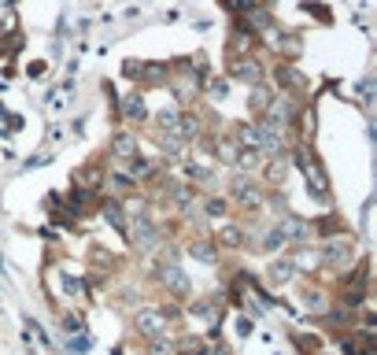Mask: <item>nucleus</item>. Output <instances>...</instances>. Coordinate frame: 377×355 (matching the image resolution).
<instances>
[{"instance_id": "1", "label": "nucleus", "mask_w": 377, "mask_h": 355, "mask_svg": "<svg viewBox=\"0 0 377 355\" xmlns=\"http://www.w3.org/2000/svg\"><path fill=\"white\" fill-rule=\"evenodd\" d=\"M229 204H237L240 211H263L267 192H263V185H259V178L233 170V178H229Z\"/></svg>"}, {"instance_id": "2", "label": "nucleus", "mask_w": 377, "mask_h": 355, "mask_svg": "<svg viewBox=\"0 0 377 355\" xmlns=\"http://www.w3.org/2000/svg\"><path fill=\"white\" fill-rule=\"evenodd\" d=\"M174 315H178L174 308H141V311H134V333L141 337V341H152V337H167Z\"/></svg>"}, {"instance_id": "3", "label": "nucleus", "mask_w": 377, "mask_h": 355, "mask_svg": "<svg viewBox=\"0 0 377 355\" xmlns=\"http://www.w3.org/2000/svg\"><path fill=\"white\" fill-rule=\"evenodd\" d=\"M352 255H355V237L344 230L337 237H322V245H318V260L322 267H348L352 263Z\"/></svg>"}, {"instance_id": "4", "label": "nucleus", "mask_w": 377, "mask_h": 355, "mask_svg": "<svg viewBox=\"0 0 377 355\" xmlns=\"http://www.w3.org/2000/svg\"><path fill=\"white\" fill-rule=\"evenodd\" d=\"M226 74L233 78V82H248V86H259L267 78V67H263V59H259L255 52L248 56H237V59H229L226 63Z\"/></svg>"}, {"instance_id": "5", "label": "nucleus", "mask_w": 377, "mask_h": 355, "mask_svg": "<svg viewBox=\"0 0 377 355\" xmlns=\"http://www.w3.org/2000/svg\"><path fill=\"white\" fill-rule=\"evenodd\" d=\"M156 278H159V285L167 289V293H170L174 300H189V296H192V285H189L185 270L178 267V263H159Z\"/></svg>"}, {"instance_id": "6", "label": "nucleus", "mask_w": 377, "mask_h": 355, "mask_svg": "<svg viewBox=\"0 0 377 355\" xmlns=\"http://www.w3.org/2000/svg\"><path fill=\"white\" fill-rule=\"evenodd\" d=\"M126 233H129V245H134L137 252H156L159 248V230L152 226L149 215H141V222H134V226H126Z\"/></svg>"}, {"instance_id": "7", "label": "nucleus", "mask_w": 377, "mask_h": 355, "mask_svg": "<svg viewBox=\"0 0 377 355\" xmlns=\"http://www.w3.org/2000/svg\"><path fill=\"white\" fill-rule=\"evenodd\" d=\"M274 86L285 96H300V93H307V78L292 67V63H277L274 67Z\"/></svg>"}, {"instance_id": "8", "label": "nucleus", "mask_w": 377, "mask_h": 355, "mask_svg": "<svg viewBox=\"0 0 377 355\" xmlns=\"http://www.w3.org/2000/svg\"><path fill=\"white\" fill-rule=\"evenodd\" d=\"M119 119L122 122H134V126L149 119V104H144V93L141 89H129L122 100H119Z\"/></svg>"}, {"instance_id": "9", "label": "nucleus", "mask_w": 377, "mask_h": 355, "mask_svg": "<svg viewBox=\"0 0 377 355\" xmlns=\"http://www.w3.org/2000/svg\"><path fill=\"white\" fill-rule=\"evenodd\" d=\"M229 137L237 141V149H255V152H263V126H259V122H237Z\"/></svg>"}, {"instance_id": "10", "label": "nucleus", "mask_w": 377, "mask_h": 355, "mask_svg": "<svg viewBox=\"0 0 377 355\" xmlns=\"http://www.w3.org/2000/svg\"><path fill=\"white\" fill-rule=\"evenodd\" d=\"M289 260H292V267H296V274H315V270H322L318 248H311V245H292Z\"/></svg>"}, {"instance_id": "11", "label": "nucleus", "mask_w": 377, "mask_h": 355, "mask_svg": "<svg viewBox=\"0 0 377 355\" xmlns=\"http://www.w3.org/2000/svg\"><path fill=\"white\" fill-rule=\"evenodd\" d=\"M263 178H259V185H274V189H282L285 185V170H289V156H270V159H263Z\"/></svg>"}, {"instance_id": "12", "label": "nucleus", "mask_w": 377, "mask_h": 355, "mask_svg": "<svg viewBox=\"0 0 377 355\" xmlns=\"http://www.w3.org/2000/svg\"><path fill=\"white\" fill-rule=\"evenodd\" d=\"M215 248H222V252H240V248H248V233H244L240 226L226 222L222 230H219V237H215Z\"/></svg>"}, {"instance_id": "13", "label": "nucleus", "mask_w": 377, "mask_h": 355, "mask_svg": "<svg viewBox=\"0 0 377 355\" xmlns=\"http://www.w3.org/2000/svg\"><path fill=\"white\" fill-rule=\"evenodd\" d=\"M189 318H196V322H204V326H219V303L215 300H196V303H189Z\"/></svg>"}, {"instance_id": "14", "label": "nucleus", "mask_w": 377, "mask_h": 355, "mask_svg": "<svg viewBox=\"0 0 377 355\" xmlns=\"http://www.w3.org/2000/svg\"><path fill=\"white\" fill-rule=\"evenodd\" d=\"M282 233H285V240H292V245H307V237H311V222H303V219H296V215H285Z\"/></svg>"}, {"instance_id": "15", "label": "nucleus", "mask_w": 377, "mask_h": 355, "mask_svg": "<svg viewBox=\"0 0 377 355\" xmlns=\"http://www.w3.org/2000/svg\"><path fill=\"white\" fill-rule=\"evenodd\" d=\"M189 255H192V260H200V263H207V267L219 263V248H215V240H211V237L189 240Z\"/></svg>"}, {"instance_id": "16", "label": "nucleus", "mask_w": 377, "mask_h": 355, "mask_svg": "<svg viewBox=\"0 0 377 355\" xmlns=\"http://www.w3.org/2000/svg\"><path fill=\"white\" fill-rule=\"evenodd\" d=\"M111 156L115 159H134L137 156V137L129 134V130H119L111 137Z\"/></svg>"}, {"instance_id": "17", "label": "nucleus", "mask_w": 377, "mask_h": 355, "mask_svg": "<svg viewBox=\"0 0 377 355\" xmlns=\"http://www.w3.org/2000/svg\"><path fill=\"white\" fill-rule=\"evenodd\" d=\"M185 178H189V185H196V189H211V185H215V167H211V163H189Z\"/></svg>"}, {"instance_id": "18", "label": "nucleus", "mask_w": 377, "mask_h": 355, "mask_svg": "<svg viewBox=\"0 0 377 355\" xmlns=\"http://www.w3.org/2000/svg\"><path fill=\"white\" fill-rule=\"evenodd\" d=\"M292 278H296V267H292L289 255H285V260H274V263L267 267V281H270V285H289Z\"/></svg>"}, {"instance_id": "19", "label": "nucleus", "mask_w": 377, "mask_h": 355, "mask_svg": "<svg viewBox=\"0 0 377 355\" xmlns=\"http://www.w3.org/2000/svg\"><path fill=\"white\" fill-rule=\"evenodd\" d=\"M200 130H204V119L196 115V111H182V115H178V137L182 141H196Z\"/></svg>"}, {"instance_id": "20", "label": "nucleus", "mask_w": 377, "mask_h": 355, "mask_svg": "<svg viewBox=\"0 0 377 355\" xmlns=\"http://www.w3.org/2000/svg\"><path fill=\"white\" fill-rule=\"evenodd\" d=\"M274 100V89L270 86H263V82H259V86H252V96H248V107L255 111V115H263V111H267V104Z\"/></svg>"}, {"instance_id": "21", "label": "nucleus", "mask_w": 377, "mask_h": 355, "mask_svg": "<svg viewBox=\"0 0 377 355\" xmlns=\"http://www.w3.org/2000/svg\"><path fill=\"white\" fill-rule=\"evenodd\" d=\"M156 141H159V152L167 156V159H178V156L185 152V144H189V141H182L178 134H159Z\"/></svg>"}, {"instance_id": "22", "label": "nucleus", "mask_w": 377, "mask_h": 355, "mask_svg": "<svg viewBox=\"0 0 377 355\" xmlns=\"http://www.w3.org/2000/svg\"><path fill=\"white\" fill-rule=\"evenodd\" d=\"M174 351L178 355H211L207 341H200V337H182V341L174 344Z\"/></svg>"}, {"instance_id": "23", "label": "nucleus", "mask_w": 377, "mask_h": 355, "mask_svg": "<svg viewBox=\"0 0 377 355\" xmlns=\"http://www.w3.org/2000/svg\"><path fill=\"white\" fill-rule=\"evenodd\" d=\"M100 215H104L111 226L126 230V211H122V204H119V200H104V204H100Z\"/></svg>"}, {"instance_id": "24", "label": "nucleus", "mask_w": 377, "mask_h": 355, "mask_svg": "<svg viewBox=\"0 0 377 355\" xmlns=\"http://www.w3.org/2000/svg\"><path fill=\"white\" fill-rule=\"evenodd\" d=\"M300 48H303V41H300V37H289V34L277 37V52H282V59H285V63L296 59V56H300Z\"/></svg>"}, {"instance_id": "25", "label": "nucleus", "mask_w": 377, "mask_h": 355, "mask_svg": "<svg viewBox=\"0 0 377 355\" xmlns=\"http://www.w3.org/2000/svg\"><path fill=\"white\" fill-rule=\"evenodd\" d=\"M303 303H307V311H315V315H325V308H330V300H325L322 289H307Z\"/></svg>"}, {"instance_id": "26", "label": "nucleus", "mask_w": 377, "mask_h": 355, "mask_svg": "<svg viewBox=\"0 0 377 355\" xmlns=\"http://www.w3.org/2000/svg\"><path fill=\"white\" fill-rule=\"evenodd\" d=\"M108 185H111L115 192H119V197H129V192L137 189V182H134L129 174H108Z\"/></svg>"}, {"instance_id": "27", "label": "nucleus", "mask_w": 377, "mask_h": 355, "mask_svg": "<svg viewBox=\"0 0 377 355\" xmlns=\"http://www.w3.org/2000/svg\"><path fill=\"white\" fill-rule=\"evenodd\" d=\"M226 211H229V200L226 197H207L204 200V215L207 219H226Z\"/></svg>"}, {"instance_id": "28", "label": "nucleus", "mask_w": 377, "mask_h": 355, "mask_svg": "<svg viewBox=\"0 0 377 355\" xmlns=\"http://www.w3.org/2000/svg\"><path fill=\"white\" fill-rule=\"evenodd\" d=\"M63 289H67V296H74V300H81V296H86V281L71 278V274H63Z\"/></svg>"}, {"instance_id": "29", "label": "nucleus", "mask_w": 377, "mask_h": 355, "mask_svg": "<svg viewBox=\"0 0 377 355\" xmlns=\"http://www.w3.org/2000/svg\"><path fill=\"white\" fill-rule=\"evenodd\" d=\"M71 348H74V351H89V337H74Z\"/></svg>"}, {"instance_id": "30", "label": "nucleus", "mask_w": 377, "mask_h": 355, "mask_svg": "<svg viewBox=\"0 0 377 355\" xmlns=\"http://www.w3.org/2000/svg\"><path fill=\"white\" fill-rule=\"evenodd\" d=\"M63 330H67V333H78L81 322H78V318H67V322H63Z\"/></svg>"}, {"instance_id": "31", "label": "nucleus", "mask_w": 377, "mask_h": 355, "mask_svg": "<svg viewBox=\"0 0 377 355\" xmlns=\"http://www.w3.org/2000/svg\"><path fill=\"white\" fill-rule=\"evenodd\" d=\"M211 96H215V100H222V96H226V86L215 82V86H211Z\"/></svg>"}]
</instances>
